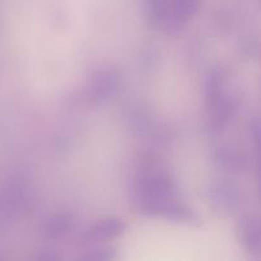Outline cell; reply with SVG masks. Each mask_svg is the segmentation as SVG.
Wrapping results in <instances>:
<instances>
[{
    "label": "cell",
    "mask_w": 261,
    "mask_h": 261,
    "mask_svg": "<svg viewBox=\"0 0 261 261\" xmlns=\"http://www.w3.org/2000/svg\"><path fill=\"white\" fill-rule=\"evenodd\" d=\"M125 229H126V226H125V223L121 219L107 218L105 221L97 222L91 228L87 229L82 240L86 244L96 241H106V240H111L117 236H121L125 232Z\"/></svg>",
    "instance_id": "6da1fadb"
},
{
    "label": "cell",
    "mask_w": 261,
    "mask_h": 261,
    "mask_svg": "<svg viewBox=\"0 0 261 261\" xmlns=\"http://www.w3.org/2000/svg\"><path fill=\"white\" fill-rule=\"evenodd\" d=\"M242 241L247 245L250 251H259L260 249V228L257 219L245 218L241 223Z\"/></svg>",
    "instance_id": "7a4b0ae2"
},
{
    "label": "cell",
    "mask_w": 261,
    "mask_h": 261,
    "mask_svg": "<svg viewBox=\"0 0 261 261\" xmlns=\"http://www.w3.org/2000/svg\"><path fill=\"white\" fill-rule=\"evenodd\" d=\"M116 76H112L110 73H103L97 75L92 84V92L96 99H107L116 88Z\"/></svg>",
    "instance_id": "3957f363"
},
{
    "label": "cell",
    "mask_w": 261,
    "mask_h": 261,
    "mask_svg": "<svg viewBox=\"0 0 261 261\" xmlns=\"http://www.w3.org/2000/svg\"><path fill=\"white\" fill-rule=\"evenodd\" d=\"M71 228V221L68 216H56L50 223V231L48 233L53 237H63L65 236Z\"/></svg>",
    "instance_id": "277c9868"
},
{
    "label": "cell",
    "mask_w": 261,
    "mask_h": 261,
    "mask_svg": "<svg viewBox=\"0 0 261 261\" xmlns=\"http://www.w3.org/2000/svg\"><path fill=\"white\" fill-rule=\"evenodd\" d=\"M111 250L109 249H97L94 250V254H87V259H94V260H109L114 257V255H110Z\"/></svg>",
    "instance_id": "5b68a950"
}]
</instances>
